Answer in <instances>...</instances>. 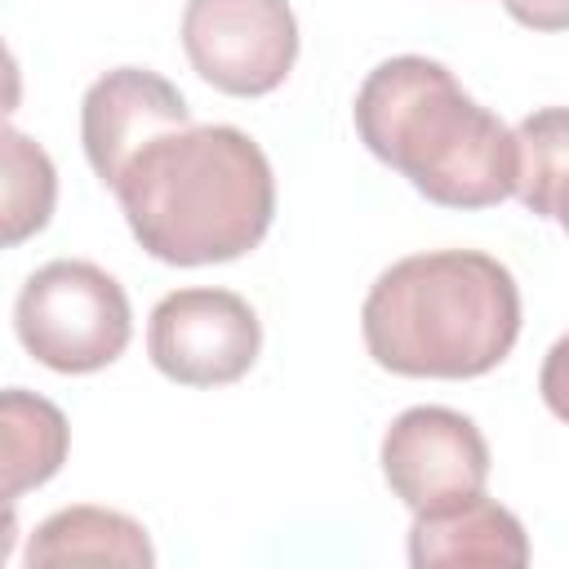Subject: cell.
Returning <instances> with one entry per match:
<instances>
[{"label":"cell","mask_w":569,"mask_h":569,"mask_svg":"<svg viewBox=\"0 0 569 569\" xmlns=\"http://www.w3.org/2000/svg\"><path fill=\"white\" fill-rule=\"evenodd\" d=\"M360 333L400 378H480L520 338L516 276L480 249H431L391 262L365 293Z\"/></svg>","instance_id":"cell-2"},{"label":"cell","mask_w":569,"mask_h":569,"mask_svg":"<svg viewBox=\"0 0 569 569\" xmlns=\"http://www.w3.org/2000/svg\"><path fill=\"white\" fill-rule=\"evenodd\" d=\"M502 4L525 27H542V31H560L565 27V0H502Z\"/></svg>","instance_id":"cell-14"},{"label":"cell","mask_w":569,"mask_h":569,"mask_svg":"<svg viewBox=\"0 0 569 569\" xmlns=\"http://www.w3.org/2000/svg\"><path fill=\"white\" fill-rule=\"evenodd\" d=\"M382 480L409 507H440L449 498L476 493L489 480V445L480 427L445 405L405 409L382 436Z\"/></svg>","instance_id":"cell-7"},{"label":"cell","mask_w":569,"mask_h":569,"mask_svg":"<svg viewBox=\"0 0 569 569\" xmlns=\"http://www.w3.org/2000/svg\"><path fill=\"white\" fill-rule=\"evenodd\" d=\"M182 124H191L187 98L147 67H116L98 76L80 102V142L107 187L151 138Z\"/></svg>","instance_id":"cell-8"},{"label":"cell","mask_w":569,"mask_h":569,"mask_svg":"<svg viewBox=\"0 0 569 569\" xmlns=\"http://www.w3.org/2000/svg\"><path fill=\"white\" fill-rule=\"evenodd\" d=\"M22 107V71L18 58L9 53V44L0 40V120H9Z\"/></svg>","instance_id":"cell-15"},{"label":"cell","mask_w":569,"mask_h":569,"mask_svg":"<svg viewBox=\"0 0 569 569\" xmlns=\"http://www.w3.org/2000/svg\"><path fill=\"white\" fill-rule=\"evenodd\" d=\"M71 449L67 413L27 387L0 391V498H22L53 480Z\"/></svg>","instance_id":"cell-11"},{"label":"cell","mask_w":569,"mask_h":569,"mask_svg":"<svg viewBox=\"0 0 569 569\" xmlns=\"http://www.w3.org/2000/svg\"><path fill=\"white\" fill-rule=\"evenodd\" d=\"M360 142L445 209H493L511 196V129L480 107L445 62L400 53L378 62L351 107Z\"/></svg>","instance_id":"cell-3"},{"label":"cell","mask_w":569,"mask_h":569,"mask_svg":"<svg viewBox=\"0 0 569 569\" xmlns=\"http://www.w3.org/2000/svg\"><path fill=\"white\" fill-rule=\"evenodd\" d=\"M516 142V178L511 196H520L525 209L542 218H560V191H565V111L542 107L525 116L511 129Z\"/></svg>","instance_id":"cell-13"},{"label":"cell","mask_w":569,"mask_h":569,"mask_svg":"<svg viewBox=\"0 0 569 569\" xmlns=\"http://www.w3.org/2000/svg\"><path fill=\"white\" fill-rule=\"evenodd\" d=\"M22 560L31 569L49 565H124V569H147L156 565L147 529L111 507H62L49 520L36 525Z\"/></svg>","instance_id":"cell-10"},{"label":"cell","mask_w":569,"mask_h":569,"mask_svg":"<svg viewBox=\"0 0 569 569\" xmlns=\"http://www.w3.org/2000/svg\"><path fill=\"white\" fill-rule=\"evenodd\" d=\"M111 191L133 240L169 267L236 262L276 218L271 164L236 124H182L151 138Z\"/></svg>","instance_id":"cell-1"},{"label":"cell","mask_w":569,"mask_h":569,"mask_svg":"<svg viewBox=\"0 0 569 569\" xmlns=\"http://www.w3.org/2000/svg\"><path fill=\"white\" fill-rule=\"evenodd\" d=\"M13 329L36 365L53 373H98L124 356L133 311L111 271L84 258H58L27 276Z\"/></svg>","instance_id":"cell-4"},{"label":"cell","mask_w":569,"mask_h":569,"mask_svg":"<svg viewBox=\"0 0 569 569\" xmlns=\"http://www.w3.org/2000/svg\"><path fill=\"white\" fill-rule=\"evenodd\" d=\"M182 49L218 93L262 98L298 62V18L289 0H187Z\"/></svg>","instance_id":"cell-5"},{"label":"cell","mask_w":569,"mask_h":569,"mask_svg":"<svg viewBox=\"0 0 569 569\" xmlns=\"http://www.w3.org/2000/svg\"><path fill=\"white\" fill-rule=\"evenodd\" d=\"M258 351V311L231 289H173L147 320V356L178 387L240 382Z\"/></svg>","instance_id":"cell-6"},{"label":"cell","mask_w":569,"mask_h":569,"mask_svg":"<svg viewBox=\"0 0 569 569\" xmlns=\"http://www.w3.org/2000/svg\"><path fill=\"white\" fill-rule=\"evenodd\" d=\"M13 542H18V511L9 498H0V565L13 556Z\"/></svg>","instance_id":"cell-16"},{"label":"cell","mask_w":569,"mask_h":569,"mask_svg":"<svg viewBox=\"0 0 569 569\" xmlns=\"http://www.w3.org/2000/svg\"><path fill=\"white\" fill-rule=\"evenodd\" d=\"M58 204V169L49 151L0 120V249H18L40 236Z\"/></svg>","instance_id":"cell-12"},{"label":"cell","mask_w":569,"mask_h":569,"mask_svg":"<svg viewBox=\"0 0 569 569\" xmlns=\"http://www.w3.org/2000/svg\"><path fill=\"white\" fill-rule=\"evenodd\" d=\"M525 560H529L525 525L502 502H493L485 489L413 511L409 565H418V569H445V565L520 569Z\"/></svg>","instance_id":"cell-9"}]
</instances>
